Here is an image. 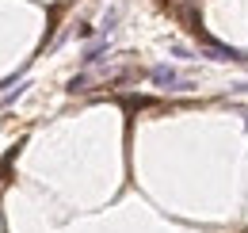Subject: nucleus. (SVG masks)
I'll return each mask as SVG.
<instances>
[{
	"mask_svg": "<svg viewBox=\"0 0 248 233\" xmlns=\"http://www.w3.org/2000/svg\"><path fill=\"white\" fill-rule=\"evenodd\" d=\"M153 81H156V84H184V81L176 77V69H168V65H156V69H153Z\"/></svg>",
	"mask_w": 248,
	"mask_h": 233,
	"instance_id": "obj_1",
	"label": "nucleus"
}]
</instances>
